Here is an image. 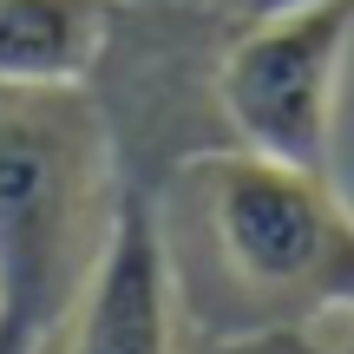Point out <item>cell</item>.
I'll use <instances>...</instances> for the list:
<instances>
[{"mask_svg": "<svg viewBox=\"0 0 354 354\" xmlns=\"http://www.w3.org/2000/svg\"><path fill=\"white\" fill-rule=\"evenodd\" d=\"M112 131L86 86H0V315L59 335L118 210Z\"/></svg>", "mask_w": 354, "mask_h": 354, "instance_id": "6da1fadb", "label": "cell"}, {"mask_svg": "<svg viewBox=\"0 0 354 354\" xmlns=\"http://www.w3.org/2000/svg\"><path fill=\"white\" fill-rule=\"evenodd\" d=\"M190 184L216 276L250 335L354 315V210L335 177L269 165L256 151H210L190 165Z\"/></svg>", "mask_w": 354, "mask_h": 354, "instance_id": "7a4b0ae2", "label": "cell"}, {"mask_svg": "<svg viewBox=\"0 0 354 354\" xmlns=\"http://www.w3.org/2000/svg\"><path fill=\"white\" fill-rule=\"evenodd\" d=\"M348 46L354 0H302V7L250 13V33H236L216 59V105L243 151L328 177Z\"/></svg>", "mask_w": 354, "mask_h": 354, "instance_id": "3957f363", "label": "cell"}, {"mask_svg": "<svg viewBox=\"0 0 354 354\" xmlns=\"http://www.w3.org/2000/svg\"><path fill=\"white\" fill-rule=\"evenodd\" d=\"M59 354H177V276L158 197L125 177L79 308L53 335Z\"/></svg>", "mask_w": 354, "mask_h": 354, "instance_id": "277c9868", "label": "cell"}, {"mask_svg": "<svg viewBox=\"0 0 354 354\" xmlns=\"http://www.w3.org/2000/svg\"><path fill=\"white\" fill-rule=\"evenodd\" d=\"M112 0H0V86H86Z\"/></svg>", "mask_w": 354, "mask_h": 354, "instance_id": "5b68a950", "label": "cell"}, {"mask_svg": "<svg viewBox=\"0 0 354 354\" xmlns=\"http://www.w3.org/2000/svg\"><path fill=\"white\" fill-rule=\"evenodd\" d=\"M53 342L46 335H33L26 322H13V315H0V354H46Z\"/></svg>", "mask_w": 354, "mask_h": 354, "instance_id": "8992f818", "label": "cell"}, {"mask_svg": "<svg viewBox=\"0 0 354 354\" xmlns=\"http://www.w3.org/2000/svg\"><path fill=\"white\" fill-rule=\"evenodd\" d=\"M243 354H302V348H295V335H250Z\"/></svg>", "mask_w": 354, "mask_h": 354, "instance_id": "52a82bcc", "label": "cell"}, {"mask_svg": "<svg viewBox=\"0 0 354 354\" xmlns=\"http://www.w3.org/2000/svg\"><path fill=\"white\" fill-rule=\"evenodd\" d=\"M250 13H276V7H302V0H243Z\"/></svg>", "mask_w": 354, "mask_h": 354, "instance_id": "ba28073f", "label": "cell"}]
</instances>
